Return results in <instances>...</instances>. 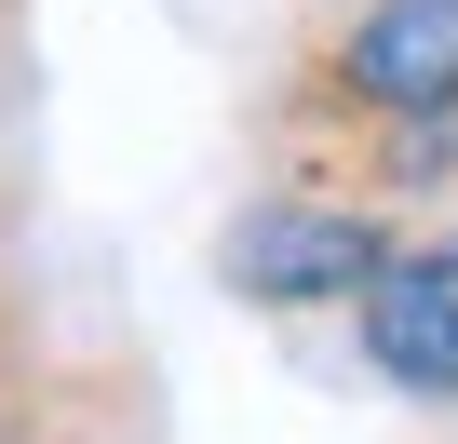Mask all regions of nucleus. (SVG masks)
I'll use <instances>...</instances> for the list:
<instances>
[{"label":"nucleus","mask_w":458,"mask_h":444,"mask_svg":"<svg viewBox=\"0 0 458 444\" xmlns=\"http://www.w3.org/2000/svg\"><path fill=\"white\" fill-rule=\"evenodd\" d=\"M391 202L377 188H270L216 230V283L243 310H351L391 270Z\"/></svg>","instance_id":"1"},{"label":"nucleus","mask_w":458,"mask_h":444,"mask_svg":"<svg viewBox=\"0 0 458 444\" xmlns=\"http://www.w3.org/2000/svg\"><path fill=\"white\" fill-rule=\"evenodd\" d=\"M297 121L377 135V121H458V0H364V14L310 54Z\"/></svg>","instance_id":"2"},{"label":"nucleus","mask_w":458,"mask_h":444,"mask_svg":"<svg viewBox=\"0 0 458 444\" xmlns=\"http://www.w3.org/2000/svg\"><path fill=\"white\" fill-rule=\"evenodd\" d=\"M351 337L404 404H458V230L391 243V270L351 297Z\"/></svg>","instance_id":"3"},{"label":"nucleus","mask_w":458,"mask_h":444,"mask_svg":"<svg viewBox=\"0 0 458 444\" xmlns=\"http://www.w3.org/2000/svg\"><path fill=\"white\" fill-rule=\"evenodd\" d=\"M28 390V323H14V297H0V404Z\"/></svg>","instance_id":"4"}]
</instances>
